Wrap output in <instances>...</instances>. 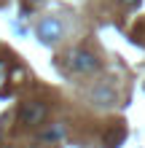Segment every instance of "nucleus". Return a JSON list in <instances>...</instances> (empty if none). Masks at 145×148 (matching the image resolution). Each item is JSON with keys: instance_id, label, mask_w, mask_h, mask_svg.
Returning a JSON list of instances; mask_svg holds the SVG:
<instances>
[{"instance_id": "5", "label": "nucleus", "mask_w": 145, "mask_h": 148, "mask_svg": "<svg viewBox=\"0 0 145 148\" xmlns=\"http://www.w3.org/2000/svg\"><path fill=\"white\" fill-rule=\"evenodd\" d=\"M62 135H65V127H62V124H54V127L43 135V140H46V143H57V140H62Z\"/></svg>"}, {"instance_id": "3", "label": "nucleus", "mask_w": 145, "mask_h": 148, "mask_svg": "<svg viewBox=\"0 0 145 148\" xmlns=\"http://www.w3.org/2000/svg\"><path fill=\"white\" fill-rule=\"evenodd\" d=\"M46 105L43 102H38V100H27V102H22L19 105V121L22 124H27V127H38V124H43L46 121Z\"/></svg>"}, {"instance_id": "4", "label": "nucleus", "mask_w": 145, "mask_h": 148, "mask_svg": "<svg viewBox=\"0 0 145 148\" xmlns=\"http://www.w3.org/2000/svg\"><path fill=\"white\" fill-rule=\"evenodd\" d=\"M89 100H91V105H97V108H113L116 102H118V94H116V89L110 84H97L94 89L89 92Z\"/></svg>"}, {"instance_id": "2", "label": "nucleus", "mask_w": 145, "mask_h": 148, "mask_svg": "<svg viewBox=\"0 0 145 148\" xmlns=\"http://www.w3.org/2000/svg\"><path fill=\"white\" fill-rule=\"evenodd\" d=\"M35 35H38V40L43 43V46H51V43H59V40H62L65 27H62V22H59L57 16H46V19L38 22Z\"/></svg>"}, {"instance_id": "7", "label": "nucleus", "mask_w": 145, "mask_h": 148, "mask_svg": "<svg viewBox=\"0 0 145 148\" xmlns=\"http://www.w3.org/2000/svg\"><path fill=\"white\" fill-rule=\"evenodd\" d=\"M121 3H124V5H137L140 0H121Z\"/></svg>"}, {"instance_id": "8", "label": "nucleus", "mask_w": 145, "mask_h": 148, "mask_svg": "<svg viewBox=\"0 0 145 148\" xmlns=\"http://www.w3.org/2000/svg\"><path fill=\"white\" fill-rule=\"evenodd\" d=\"M3 70H5V62H3V59H0V75H3Z\"/></svg>"}, {"instance_id": "1", "label": "nucleus", "mask_w": 145, "mask_h": 148, "mask_svg": "<svg viewBox=\"0 0 145 148\" xmlns=\"http://www.w3.org/2000/svg\"><path fill=\"white\" fill-rule=\"evenodd\" d=\"M67 59H70V67L75 73H81V75H91V73L99 70V59L89 49H73Z\"/></svg>"}, {"instance_id": "6", "label": "nucleus", "mask_w": 145, "mask_h": 148, "mask_svg": "<svg viewBox=\"0 0 145 148\" xmlns=\"http://www.w3.org/2000/svg\"><path fill=\"white\" fill-rule=\"evenodd\" d=\"M124 135H126L124 129H118V135H116V129H110V132H108V140H105L108 148H118V143L124 140Z\"/></svg>"}]
</instances>
